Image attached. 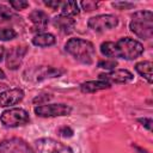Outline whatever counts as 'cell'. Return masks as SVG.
Segmentation results:
<instances>
[{
	"label": "cell",
	"mask_w": 153,
	"mask_h": 153,
	"mask_svg": "<svg viewBox=\"0 0 153 153\" xmlns=\"http://www.w3.org/2000/svg\"><path fill=\"white\" fill-rule=\"evenodd\" d=\"M100 53L115 59H123V60H135L143 53V45L141 42L130 38V37H122L115 42L106 41L100 44Z\"/></svg>",
	"instance_id": "6da1fadb"
},
{
	"label": "cell",
	"mask_w": 153,
	"mask_h": 153,
	"mask_svg": "<svg viewBox=\"0 0 153 153\" xmlns=\"http://www.w3.org/2000/svg\"><path fill=\"white\" fill-rule=\"evenodd\" d=\"M65 50L78 62L84 65H92L96 57V49L93 43L79 37L69 38L65 44Z\"/></svg>",
	"instance_id": "7a4b0ae2"
},
{
	"label": "cell",
	"mask_w": 153,
	"mask_h": 153,
	"mask_svg": "<svg viewBox=\"0 0 153 153\" xmlns=\"http://www.w3.org/2000/svg\"><path fill=\"white\" fill-rule=\"evenodd\" d=\"M129 29L139 38L151 39L153 37V12L149 10L135 12L131 16Z\"/></svg>",
	"instance_id": "3957f363"
},
{
	"label": "cell",
	"mask_w": 153,
	"mask_h": 153,
	"mask_svg": "<svg viewBox=\"0 0 153 153\" xmlns=\"http://www.w3.org/2000/svg\"><path fill=\"white\" fill-rule=\"evenodd\" d=\"M1 123L7 128H17L30 122L29 112L22 108H10L0 115Z\"/></svg>",
	"instance_id": "277c9868"
},
{
	"label": "cell",
	"mask_w": 153,
	"mask_h": 153,
	"mask_svg": "<svg viewBox=\"0 0 153 153\" xmlns=\"http://www.w3.org/2000/svg\"><path fill=\"white\" fill-rule=\"evenodd\" d=\"M35 153H74L73 149L51 137H41L33 142Z\"/></svg>",
	"instance_id": "5b68a950"
},
{
	"label": "cell",
	"mask_w": 153,
	"mask_h": 153,
	"mask_svg": "<svg viewBox=\"0 0 153 153\" xmlns=\"http://www.w3.org/2000/svg\"><path fill=\"white\" fill-rule=\"evenodd\" d=\"M35 114L39 117H60V116H68L72 112V108L65 103H56V104H43L37 105L33 109Z\"/></svg>",
	"instance_id": "8992f818"
},
{
	"label": "cell",
	"mask_w": 153,
	"mask_h": 153,
	"mask_svg": "<svg viewBox=\"0 0 153 153\" xmlns=\"http://www.w3.org/2000/svg\"><path fill=\"white\" fill-rule=\"evenodd\" d=\"M117 25H118V19L114 14H98L91 17L87 22V26L96 32L111 30L115 29Z\"/></svg>",
	"instance_id": "52a82bcc"
},
{
	"label": "cell",
	"mask_w": 153,
	"mask_h": 153,
	"mask_svg": "<svg viewBox=\"0 0 153 153\" xmlns=\"http://www.w3.org/2000/svg\"><path fill=\"white\" fill-rule=\"evenodd\" d=\"M0 153H35V151L25 140L10 137L0 142Z\"/></svg>",
	"instance_id": "ba28073f"
},
{
	"label": "cell",
	"mask_w": 153,
	"mask_h": 153,
	"mask_svg": "<svg viewBox=\"0 0 153 153\" xmlns=\"http://www.w3.org/2000/svg\"><path fill=\"white\" fill-rule=\"evenodd\" d=\"M99 80H104L106 82L111 84H127L134 79V75L128 69H114L105 73H100Z\"/></svg>",
	"instance_id": "9c48e42d"
},
{
	"label": "cell",
	"mask_w": 153,
	"mask_h": 153,
	"mask_svg": "<svg viewBox=\"0 0 153 153\" xmlns=\"http://www.w3.org/2000/svg\"><path fill=\"white\" fill-rule=\"evenodd\" d=\"M24 91L19 87L10 88L0 92V106L1 108H8L12 105H16L20 103L24 99Z\"/></svg>",
	"instance_id": "30bf717a"
},
{
	"label": "cell",
	"mask_w": 153,
	"mask_h": 153,
	"mask_svg": "<svg viewBox=\"0 0 153 153\" xmlns=\"http://www.w3.org/2000/svg\"><path fill=\"white\" fill-rule=\"evenodd\" d=\"M27 51L26 47H13L11 50H8L6 56V66L8 69H18L23 62V59Z\"/></svg>",
	"instance_id": "8fae6325"
},
{
	"label": "cell",
	"mask_w": 153,
	"mask_h": 153,
	"mask_svg": "<svg viewBox=\"0 0 153 153\" xmlns=\"http://www.w3.org/2000/svg\"><path fill=\"white\" fill-rule=\"evenodd\" d=\"M54 27H56L60 32L65 33V35H69L74 31L75 27V19L72 17H66V16H56L53 18L51 20Z\"/></svg>",
	"instance_id": "7c38bea8"
},
{
	"label": "cell",
	"mask_w": 153,
	"mask_h": 153,
	"mask_svg": "<svg viewBox=\"0 0 153 153\" xmlns=\"http://www.w3.org/2000/svg\"><path fill=\"white\" fill-rule=\"evenodd\" d=\"M29 19H30V22L33 25L32 30L39 31V32L43 31L45 29V26L48 25V23H49L48 14L44 11H42V10H33V11H31L30 14H29Z\"/></svg>",
	"instance_id": "4fadbf2b"
},
{
	"label": "cell",
	"mask_w": 153,
	"mask_h": 153,
	"mask_svg": "<svg viewBox=\"0 0 153 153\" xmlns=\"http://www.w3.org/2000/svg\"><path fill=\"white\" fill-rule=\"evenodd\" d=\"M110 87L111 85L104 80H90L80 84V91L82 93H94L102 90H108Z\"/></svg>",
	"instance_id": "5bb4252c"
},
{
	"label": "cell",
	"mask_w": 153,
	"mask_h": 153,
	"mask_svg": "<svg viewBox=\"0 0 153 153\" xmlns=\"http://www.w3.org/2000/svg\"><path fill=\"white\" fill-rule=\"evenodd\" d=\"M36 75H35V80L36 81H42L44 79H49V78H57L61 76L66 71L65 69H60V68H55V67H41L36 71Z\"/></svg>",
	"instance_id": "9a60e30c"
},
{
	"label": "cell",
	"mask_w": 153,
	"mask_h": 153,
	"mask_svg": "<svg viewBox=\"0 0 153 153\" xmlns=\"http://www.w3.org/2000/svg\"><path fill=\"white\" fill-rule=\"evenodd\" d=\"M56 43V38L53 33L50 32H39L33 36L32 38V44L39 48H47L51 47Z\"/></svg>",
	"instance_id": "2e32d148"
},
{
	"label": "cell",
	"mask_w": 153,
	"mask_h": 153,
	"mask_svg": "<svg viewBox=\"0 0 153 153\" xmlns=\"http://www.w3.org/2000/svg\"><path fill=\"white\" fill-rule=\"evenodd\" d=\"M60 10V14L61 16H66V17H74L78 16L80 13V8H79V4L76 1H61V5L59 7Z\"/></svg>",
	"instance_id": "e0dca14e"
},
{
	"label": "cell",
	"mask_w": 153,
	"mask_h": 153,
	"mask_svg": "<svg viewBox=\"0 0 153 153\" xmlns=\"http://www.w3.org/2000/svg\"><path fill=\"white\" fill-rule=\"evenodd\" d=\"M135 71L143 78L148 84H152V62L148 60L137 62L135 65Z\"/></svg>",
	"instance_id": "ac0fdd59"
},
{
	"label": "cell",
	"mask_w": 153,
	"mask_h": 153,
	"mask_svg": "<svg viewBox=\"0 0 153 153\" xmlns=\"http://www.w3.org/2000/svg\"><path fill=\"white\" fill-rule=\"evenodd\" d=\"M14 18H18L17 14L7 6L0 4V23H4V22H10Z\"/></svg>",
	"instance_id": "d6986e66"
},
{
	"label": "cell",
	"mask_w": 153,
	"mask_h": 153,
	"mask_svg": "<svg viewBox=\"0 0 153 153\" xmlns=\"http://www.w3.org/2000/svg\"><path fill=\"white\" fill-rule=\"evenodd\" d=\"M17 37V32L11 27H0V41H11Z\"/></svg>",
	"instance_id": "ffe728a7"
},
{
	"label": "cell",
	"mask_w": 153,
	"mask_h": 153,
	"mask_svg": "<svg viewBox=\"0 0 153 153\" xmlns=\"http://www.w3.org/2000/svg\"><path fill=\"white\" fill-rule=\"evenodd\" d=\"M117 67V61L116 60H100L98 62V68H103V69H108V71H114Z\"/></svg>",
	"instance_id": "44dd1931"
},
{
	"label": "cell",
	"mask_w": 153,
	"mask_h": 153,
	"mask_svg": "<svg viewBox=\"0 0 153 153\" xmlns=\"http://www.w3.org/2000/svg\"><path fill=\"white\" fill-rule=\"evenodd\" d=\"M10 6L13 10L20 11V10H25L26 7H29V2L24 1V0H11L10 1Z\"/></svg>",
	"instance_id": "7402d4cb"
},
{
	"label": "cell",
	"mask_w": 153,
	"mask_h": 153,
	"mask_svg": "<svg viewBox=\"0 0 153 153\" xmlns=\"http://www.w3.org/2000/svg\"><path fill=\"white\" fill-rule=\"evenodd\" d=\"M53 98V96L51 94H39V96H36L33 99H32V103L37 106V105H43L44 103H47V102H49L50 99Z\"/></svg>",
	"instance_id": "603a6c76"
},
{
	"label": "cell",
	"mask_w": 153,
	"mask_h": 153,
	"mask_svg": "<svg viewBox=\"0 0 153 153\" xmlns=\"http://www.w3.org/2000/svg\"><path fill=\"white\" fill-rule=\"evenodd\" d=\"M114 8H117V10H129V8H133L134 7V4L133 2H128V1H116V2H112L111 4Z\"/></svg>",
	"instance_id": "cb8c5ba5"
},
{
	"label": "cell",
	"mask_w": 153,
	"mask_h": 153,
	"mask_svg": "<svg viewBox=\"0 0 153 153\" xmlns=\"http://www.w3.org/2000/svg\"><path fill=\"white\" fill-rule=\"evenodd\" d=\"M98 2H94V1H81L80 2V6L82 7V10L85 11V12H91V11H93V10H96L97 7H98Z\"/></svg>",
	"instance_id": "d4e9b609"
},
{
	"label": "cell",
	"mask_w": 153,
	"mask_h": 153,
	"mask_svg": "<svg viewBox=\"0 0 153 153\" xmlns=\"http://www.w3.org/2000/svg\"><path fill=\"white\" fill-rule=\"evenodd\" d=\"M59 134L62 136V137H72L73 136V134H74V130L71 128V127H68V126H63V127H61L59 130Z\"/></svg>",
	"instance_id": "484cf974"
},
{
	"label": "cell",
	"mask_w": 153,
	"mask_h": 153,
	"mask_svg": "<svg viewBox=\"0 0 153 153\" xmlns=\"http://www.w3.org/2000/svg\"><path fill=\"white\" fill-rule=\"evenodd\" d=\"M137 122L141 123V126H143L148 131H152V118L151 117H143V118H137Z\"/></svg>",
	"instance_id": "4316f807"
},
{
	"label": "cell",
	"mask_w": 153,
	"mask_h": 153,
	"mask_svg": "<svg viewBox=\"0 0 153 153\" xmlns=\"http://www.w3.org/2000/svg\"><path fill=\"white\" fill-rule=\"evenodd\" d=\"M44 5L50 7L51 10H57L61 5V1H57V0H49V1H44Z\"/></svg>",
	"instance_id": "83f0119b"
},
{
	"label": "cell",
	"mask_w": 153,
	"mask_h": 153,
	"mask_svg": "<svg viewBox=\"0 0 153 153\" xmlns=\"http://www.w3.org/2000/svg\"><path fill=\"white\" fill-rule=\"evenodd\" d=\"M4 57H5V48L0 45V62L4 60Z\"/></svg>",
	"instance_id": "f1b7e54d"
},
{
	"label": "cell",
	"mask_w": 153,
	"mask_h": 153,
	"mask_svg": "<svg viewBox=\"0 0 153 153\" xmlns=\"http://www.w3.org/2000/svg\"><path fill=\"white\" fill-rule=\"evenodd\" d=\"M133 147H135V148H136V149H137L140 153H148L146 149H142V148H140V147H139V146H136V145H133Z\"/></svg>",
	"instance_id": "f546056e"
},
{
	"label": "cell",
	"mask_w": 153,
	"mask_h": 153,
	"mask_svg": "<svg viewBox=\"0 0 153 153\" xmlns=\"http://www.w3.org/2000/svg\"><path fill=\"white\" fill-rule=\"evenodd\" d=\"M6 78V74H5V72L0 68V79H5Z\"/></svg>",
	"instance_id": "4dcf8cb0"
}]
</instances>
